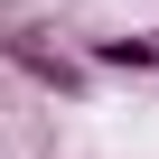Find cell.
Returning a JSON list of instances; mask_svg holds the SVG:
<instances>
[{
	"label": "cell",
	"instance_id": "cell-1",
	"mask_svg": "<svg viewBox=\"0 0 159 159\" xmlns=\"http://www.w3.org/2000/svg\"><path fill=\"white\" fill-rule=\"evenodd\" d=\"M0 56H10L28 84H47V94H84V75H94V56H66V47H47L38 28H10V38H0Z\"/></svg>",
	"mask_w": 159,
	"mask_h": 159
},
{
	"label": "cell",
	"instance_id": "cell-2",
	"mask_svg": "<svg viewBox=\"0 0 159 159\" xmlns=\"http://www.w3.org/2000/svg\"><path fill=\"white\" fill-rule=\"evenodd\" d=\"M94 66H112V75H150V66H159V38H94Z\"/></svg>",
	"mask_w": 159,
	"mask_h": 159
}]
</instances>
